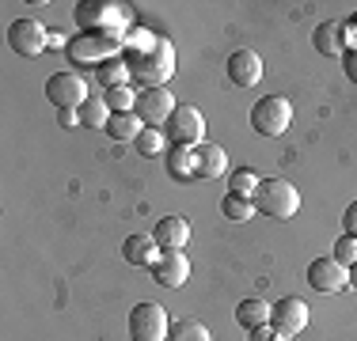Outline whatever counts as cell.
<instances>
[{
  "label": "cell",
  "mask_w": 357,
  "mask_h": 341,
  "mask_svg": "<svg viewBox=\"0 0 357 341\" xmlns=\"http://www.w3.org/2000/svg\"><path fill=\"white\" fill-rule=\"evenodd\" d=\"M251 205L255 212H262L270 220H293L296 209H301V190L293 182H285V178H262Z\"/></svg>",
  "instance_id": "6da1fadb"
},
{
  "label": "cell",
  "mask_w": 357,
  "mask_h": 341,
  "mask_svg": "<svg viewBox=\"0 0 357 341\" xmlns=\"http://www.w3.org/2000/svg\"><path fill=\"white\" fill-rule=\"evenodd\" d=\"M293 125V102L285 95H266L251 106V129L262 136H282Z\"/></svg>",
  "instance_id": "7a4b0ae2"
},
{
  "label": "cell",
  "mask_w": 357,
  "mask_h": 341,
  "mask_svg": "<svg viewBox=\"0 0 357 341\" xmlns=\"http://www.w3.org/2000/svg\"><path fill=\"white\" fill-rule=\"evenodd\" d=\"M130 334L133 341H164L172 334V319L160 303H137L130 311Z\"/></svg>",
  "instance_id": "3957f363"
},
{
  "label": "cell",
  "mask_w": 357,
  "mask_h": 341,
  "mask_svg": "<svg viewBox=\"0 0 357 341\" xmlns=\"http://www.w3.org/2000/svg\"><path fill=\"white\" fill-rule=\"evenodd\" d=\"M46 99L57 110H80L88 102V80L76 72H57L46 80Z\"/></svg>",
  "instance_id": "277c9868"
},
{
  "label": "cell",
  "mask_w": 357,
  "mask_h": 341,
  "mask_svg": "<svg viewBox=\"0 0 357 341\" xmlns=\"http://www.w3.org/2000/svg\"><path fill=\"white\" fill-rule=\"evenodd\" d=\"M308 285L316 288V292H323V296L342 292V288H350V269L338 266L331 254H323V258H312L308 262Z\"/></svg>",
  "instance_id": "5b68a950"
},
{
  "label": "cell",
  "mask_w": 357,
  "mask_h": 341,
  "mask_svg": "<svg viewBox=\"0 0 357 341\" xmlns=\"http://www.w3.org/2000/svg\"><path fill=\"white\" fill-rule=\"evenodd\" d=\"M8 46L20 57H38L42 49L50 46V31L42 27L38 19H15L12 27H8Z\"/></svg>",
  "instance_id": "8992f818"
},
{
  "label": "cell",
  "mask_w": 357,
  "mask_h": 341,
  "mask_svg": "<svg viewBox=\"0 0 357 341\" xmlns=\"http://www.w3.org/2000/svg\"><path fill=\"white\" fill-rule=\"evenodd\" d=\"M175 95L167 88H144L137 95V106H133V114L141 118L144 125H167V118L175 114Z\"/></svg>",
  "instance_id": "52a82bcc"
},
{
  "label": "cell",
  "mask_w": 357,
  "mask_h": 341,
  "mask_svg": "<svg viewBox=\"0 0 357 341\" xmlns=\"http://www.w3.org/2000/svg\"><path fill=\"white\" fill-rule=\"evenodd\" d=\"M167 129H172L175 144H202L206 141V118H202L198 106H186V102H178L175 114L167 118Z\"/></svg>",
  "instance_id": "ba28073f"
},
{
  "label": "cell",
  "mask_w": 357,
  "mask_h": 341,
  "mask_svg": "<svg viewBox=\"0 0 357 341\" xmlns=\"http://www.w3.org/2000/svg\"><path fill=\"white\" fill-rule=\"evenodd\" d=\"M270 326H278L282 334L293 341L301 334L304 326H308V303L296 300V296H285L282 303H274V315H270Z\"/></svg>",
  "instance_id": "9c48e42d"
},
{
  "label": "cell",
  "mask_w": 357,
  "mask_h": 341,
  "mask_svg": "<svg viewBox=\"0 0 357 341\" xmlns=\"http://www.w3.org/2000/svg\"><path fill=\"white\" fill-rule=\"evenodd\" d=\"M186 277H190V258H186L183 251H164L156 262H152V280L164 285V288L186 285Z\"/></svg>",
  "instance_id": "30bf717a"
},
{
  "label": "cell",
  "mask_w": 357,
  "mask_h": 341,
  "mask_svg": "<svg viewBox=\"0 0 357 341\" xmlns=\"http://www.w3.org/2000/svg\"><path fill=\"white\" fill-rule=\"evenodd\" d=\"M228 80H232L236 88H255V84L262 80V57L255 54V49H236V54L228 57Z\"/></svg>",
  "instance_id": "8fae6325"
},
{
  "label": "cell",
  "mask_w": 357,
  "mask_h": 341,
  "mask_svg": "<svg viewBox=\"0 0 357 341\" xmlns=\"http://www.w3.org/2000/svg\"><path fill=\"white\" fill-rule=\"evenodd\" d=\"M152 239H156L160 251H186V243H190V224H186V216H164L152 228Z\"/></svg>",
  "instance_id": "7c38bea8"
},
{
  "label": "cell",
  "mask_w": 357,
  "mask_h": 341,
  "mask_svg": "<svg viewBox=\"0 0 357 341\" xmlns=\"http://www.w3.org/2000/svg\"><path fill=\"white\" fill-rule=\"evenodd\" d=\"M228 170V156H225V148L213 141H202V144H194V175L198 178H220Z\"/></svg>",
  "instance_id": "4fadbf2b"
},
{
  "label": "cell",
  "mask_w": 357,
  "mask_h": 341,
  "mask_svg": "<svg viewBox=\"0 0 357 341\" xmlns=\"http://www.w3.org/2000/svg\"><path fill=\"white\" fill-rule=\"evenodd\" d=\"M160 254H164V251L156 246V239H152V235H130L122 243V258L130 262V266H141V269L144 266L152 269V262H156Z\"/></svg>",
  "instance_id": "5bb4252c"
},
{
  "label": "cell",
  "mask_w": 357,
  "mask_h": 341,
  "mask_svg": "<svg viewBox=\"0 0 357 341\" xmlns=\"http://www.w3.org/2000/svg\"><path fill=\"white\" fill-rule=\"evenodd\" d=\"M316 49L327 57H342L346 54V23H335V19L319 23L316 27Z\"/></svg>",
  "instance_id": "9a60e30c"
},
{
  "label": "cell",
  "mask_w": 357,
  "mask_h": 341,
  "mask_svg": "<svg viewBox=\"0 0 357 341\" xmlns=\"http://www.w3.org/2000/svg\"><path fill=\"white\" fill-rule=\"evenodd\" d=\"M270 315H274V307H270L266 300H255V296H248V300L236 303V322L248 330H259L270 322Z\"/></svg>",
  "instance_id": "2e32d148"
},
{
  "label": "cell",
  "mask_w": 357,
  "mask_h": 341,
  "mask_svg": "<svg viewBox=\"0 0 357 341\" xmlns=\"http://www.w3.org/2000/svg\"><path fill=\"white\" fill-rule=\"evenodd\" d=\"M141 129H144V122L137 114H110V122H107V133L114 141H137Z\"/></svg>",
  "instance_id": "e0dca14e"
},
{
  "label": "cell",
  "mask_w": 357,
  "mask_h": 341,
  "mask_svg": "<svg viewBox=\"0 0 357 341\" xmlns=\"http://www.w3.org/2000/svg\"><path fill=\"white\" fill-rule=\"evenodd\" d=\"M167 338L172 341H213L209 330H206V322H198V319H175Z\"/></svg>",
  "instance_id": "ac0fdd59"
},
{
  "label": "cell",
  "mask_w": 357,
  "mask_h": 341,
  "mask_svg": "<svg viewBox=\"0 0 357 341\" xmlns=\"http://www.w3.org/2000/svg\"><path fill=\"white\" fill-rule=\"evenodd\" d=\"M167 170H172L175 178H198L194 175V148L190 144H175L172 159H167Z\"/></svg>",
  "instance_id": "d6986e66"
},
{
  "label": "cell",
  "mask_w": 357,
  "mask_h": 341,
  "mask_svg": "<svg viewBox=\"0 0 357 341\" xmlns=\"http://www.w3.org/2000/svg\"><path fill=\"white\" fill-rule=\"evenodd\" d=\"M80 122L88 125V129H107V122H110V106H107V99H88L80 106Z\"/></svg>",
  "instance_id": "ffe728a7"
},
{
  "label": "cell",
  "mask_w": 357,
  "mask_h": 341,
  "mask_svg": "<svg viewBox=\"0 0 357 341\" xmlns=\"http://www.w3.org/2000/svg\"><path fill=\"white\" fill-rule=\"evenodd\" d=\"M220 212H225V220H236V224H243V220L255 216V205L248 198H236V193H225L220 198Z\"/></svg>",
  "instance_id": "44dd1931"
},
{
  "label": "cell",
  "mask_w": 357,
  "mask_h": 341,
  "mask_svg": "<svg viewBox=\"0 0 357 341\" xmlns=\"http://www.w3.org/2000/svg\"><path fill=\"white\" fill-rule=\"evenodd\" d=\"M259 182H262V178L255 175L251 167H240V170L232 175V190H228V193H236V198H248V201H251L255 190H259Z\"/></svg>",
  "instance_id": "7402d4cb"
},
{
  "label": "cell",
  "mask_w": 357,
  "mask_h": 341,
  "mask_svg": "<svg viewBox=\"0 0 357 341\" xmlns=\"http://www.w3.org/2000/svg\"><path fill=\"white\" fill-rule=\"evenodd\" d=\"M331 258L338 262V266H357V235H338L335 246H331Z\"/></svg>",
  "instance_id": "603a6c76"
},
{
  "label": "cell",
  "mask_w": 357,
  "mask_h": 341,
  "mask_svg": "<svg viewBox=\"0 0 357 341\" xmlns=\"http://www.w3.org/2000/svg\"><path fill=\"white\" fill-rule=\"evenodd\" d=\"M103 99H107V106L114 110V114H133V106H137V95H133L126 84H122V88H107Z\"/></svg>",
  "instance_id": "cb8c5ba5"
},
{
  "label": "cell",
  "mask_w": 357,
  "mask_h": 341,
  "mask_svg": "<svg viewBox=\"0 0 357 341\" xmlns=\"http://www.w3.org/2000/svg\"><path fill=\"white\" fill-rule=\"evenodd\" d=\"M133 144H137V152H141V156H156V152L164 148V136H160V129H141Z\"/></svg>",
  "instance_id": "d4e9b609"
},
{
  "label": "cell",
  "mask_w": 357,
  "mask_h": 341,
  "mask_svg": "<svg viewBox=\"0 0 357 341\" xmlns=\"http://www.w3.org/2000/svg\"><path fill=\"white\" fill-rule=\"evenodd\" d=\"M126 72H133V68L126 65V61H114V65H103V68H99V76H103V84H107V88H122Z\"/></svg>",
  "instance_id": "484cf974"
},
{
  "label": "cell",
  "mask_w": 357,
  "mask_h": 341,
  "mask_svg": "<svg viewBox=\"0 0 357 341\" xmlns=\"http://www.w3.org/2000/svg\"><path fill=\"white\" fill-rule=\"evenodd\" d=\"M251 341H289V338H285V334H282V330H278V326H270V322H266V326L251 330Z\"/></svg>",
  "instance_id": "4316f807"
},
{
  "label": "cell",
  "mask_w": 357,
  "mask_h": 341,
  "mask_svg": "<svg viewBox=\"0 0 357 341\" xmlns=\"http://www.w3.org/2000/svg\"><path fill=\"white\" fill-rule=\"evenodd\" d=\"M342 235H357V201L346 205V212H342Z\"/></svg>",
  "instance_id": "83f0119b"
},
{
  "label": "cell",
  "mask_w": 357,
  "mask_h": 341,
  "mask_svg": "<svg viewBox=\"0 0 357 341\" xmlns=\"http://www.w3.org/2000/svg\"><path fill=\"white\" fill-rule=\"evenodd\" d=\"M57 122H61L65 129H73V125H80V110H61V114H57Z\"/></svg>",
  "instance_id": "f1b7e54d"
},
{
  "label": "cell",
  "mask_w": 357,
  "mask_h": 341,
  "mask_svg": "<svg viewBox=\"0 0 357 341\" xmlns=\"http://www.w3.org/2000/svg\"><path fill=\"white\" fill-rule=\"evenodd\" d=\"M346 76L357 84V49H346Z\"/></svg>",
  "instance_id": "f546056e"
},
{
  "label": "cell",
  "mask_w": 357,
  "mask_h": 341,
  "mask_svg": "<svg viewBox=\"0 0 357 341\" xmlns=\"http://www.w3.org/2000/svg\"><path fill=\"white\" fill-rule=\"evenodd\" d=\"M50 46L61 49V46H65V34H61V31H54V34H50Z\"/></svg>",
  "instance_id": "4dcf8cb0"
},
{
  "label": "cell",
  "mask_w": 357,
  "mask_h": 341,
  "mask_svg": "<svg viewBox=\"0 0 357 341\" xmlns=\"http://www.w3.org/2000/svg\"><path fill=\"white\" fill-rule=\"evenodd\" d=\"M350 288H357V266H350Z\"/></svg>",
  "instance_id": "1f68e13d"
},
{
  "label": "cell",
  "mask_w": 357,
  "mask_h": 341,
  "mask_svg": "<svg viewBox=\"0 0 357 341\" xmlns=\"http://www.w3.org/2000/svg\"><path fill=\"white\" fill-rule=\"evenodd\" d=\"M350 23H354V27H357V15H354V19H350Z\"/></svg>",
  "instance_id": "d6a6232c"
}]
</instances>
